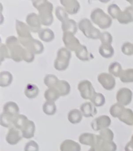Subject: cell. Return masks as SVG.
<instances>
[{
  "instance_id": "8",
  "label": "cell",
  "mask_w": 133,
  "mask_h": 151,
  "mask_svg": "<svg viewBox=\"0 0 133 151\" xmlns=\"http://www.w3.org/2000/svg\"><path fill=\"white\" fill-rule=\"evenodd\" d=\"M62 40L65 47L69 51L75 52L82 45L77 38L75 37V35L72 33H63Z\"/></svg>"
},
{
  "instance_id": "1",
  "label": "cell",
  "mask_w": 133,
  "mask_h": 151,
  "mask_svg": "<svg viewBox=\"0 0 133 151\" xmlns=\"http://www.w3.org/2000/svg\"><path fill=\"white\" fill-rule=\"evenodd\" d=\"M34 7L39 11V17L42 26H49L53 22V5L50 1L46 0L33 1Z\"/></svg>"
},
{
  "instance_id": "41",
  "label": "cell",
  "mask_w": 133,
  "mask_h": 151,
  "mask_svg": "<svg viewBox=\"0 0 133 151\" xmlns=\"http://www.w3.org/2000/svg\"><path fill=\"white\" fill-rule=\"evenodd\" d=\"M14 119L9 116L5 115V113H2L0 116V124L2 127L5 128H11L13 127Z\"/></svg>"
},
{
  "instance_id": "12",
  "label": "cell",
  "mask_w": 133,
  "mask_h": 151,
  "mask_svg": "<svg viewBox=\"0 0 133 151\" xmlns=\"http://www.w3.org/2000/svg\"><path fill=\"white\" fill-rule=\"evenodd\" d=\"M111 124V119L107 115H101L92 122L91 127L94 131H101L104 128H109Z\"/></svg>"
},
{
  "instance_id": "50",
  "label": "cell",
  "mask_w": 133,
  "mask_h": 151,
  "mask_svg": "<svg viewBox=\"0 0 133 151\" xmlns=\"http://www.w3.org/2000/svg\"><path fill=\"white\" fill-rule=\"evenodd\" d=\"M88 151H101L100 149H98V148H96L95 147H91L90 150Z\"/></svg>"
},
{
  "instance_id": "37",
  "label": "cell",
  "mask_w": 133,
  "mask_h": 151,
  "mask_svg": "<svg viewBox=\"0 0 133 151\" xmlns=\"http://www.w3.org/2000/svg\"><path fill=\"white\" fill-rule=\"evenodd\" d=\"M59 78L54 74H47L44 78V82L48 88H55L59 82Z\"/></svg>"
},
{
  "instance_id": "18",
  "label": "cell",
  "mask_w": 133,
  "mask_h": 151,
  "mask_svg": "<svg viewBox=\"0 0 133 151\" xmlns=\"http://www.w3.org/2000/svg\"><path fill=\"white\" fill-rule=\"evenodd\" d=\"M81 111L85 117H92L97 114V109L91 102H87L83 103L80 107Z\"/></svg>"
},
{
  "instance_id": "25",
  "label": "cell",
  "mask_w": 133,
  "mask_h": 151,
  "mask_svg": "<svg viewBox=\"0 0 133 151\" xmlns=\"http://www.w3.org/2000/svg\"><path fill=\"white\" fill-rule=\"evenodd\" d=\"M55 89L59 91L61 96H65L70 93V85L65 80H59L55 87Z\"/></svg>"
},
{
  "instance_id": "16",
  "label": "cell",
  "mask_w": 133,
  "mask_h": 151,
  "mask_svg": "<svg viewBox=\"0 0 133 151\" xmlns=\"http://www.w3.org/2000/svg\"><path fill=\"white\" fill-rule=\"evenodd\" d=\"M16 30L18 38H29L33 37L31 35V31L27 24L24 22L16 20Z\"/></svg>"
},
{
  "instance_id": "32",
  "label": "cell",
  "mask_w": 133,
  "mask_h": 151,
  "mask_svg": "<svg viewBox=\"0 0 133 151\" xmlns=\"http://www.w3.org/2000/svg\"><path fill=\"white\" fill-rule=\"evenodd\" d=\"M123 71L122 65L118 62H113L109 67V73L116 78L121 76Z\"/></svg>"
},
{
  "instance_id": "48",
  "label": "cell",
  "mask_w": 133,
  "mask_h": 151,
  "mask_svg": "<svg viewBox=\"0 0 133 151\" xmlns=\"http://www.w3.org/2000/svg\"><path fill=\"white\" fill-rule=\"evenodd\" d=\"M34 56H35V54L25 49L23 55V61L27 63L33 62L34 59Z\"/></svg>"
},
{
  "instance_id": "47",
  "label": "cell",
  "mask_w": 133,
  "mask_h": 151,
  "mask_svg": "<svg viewBox=\"0 0 133 151\" xmlns=\"http://www.w3.org/2000/svg\"><path fill=\"white\" fill-rule=\"evenodd\" d=\"M122 52L127 55L133 54V45L129 42L124 43L122 46Z\"/></svg>"
},
{
  "instance_id": "10",
  "label": "cell",
  "mask_w": 133,
  "mask_h": 151,
  "mask_svg": "<svg viewBox=\"0 0 133 151\" xmlns=\"http://www.w3.org/2000/svg\"><path fill=\"white\" fill-rule=\"evenodd\" d=\"M95 147L101 151H116L117 145L113 141H107L103 139L99 135H96V139L95 142Z\"/></svg>"
},
{
  "instance_id": "26",
  "label": "cell",
  "mask_w": 133,
  "mask_h": 151,
  "mask_svg": "<svg viewBox=\"0 0 133 151\" xmlns=\"http://www.w3.org/2000/svg\"><path fill=\"white\" fill-rule=\"evenodd\" d=\"M39 37L40 39L45 42H50L53 41L55 39L54 32L49 28L42 29L39 33Z\"/></svg>"
},
{
  "instance_id": "36",
  "label": "cell",
  "mask_w": 133,
  "mask_h": 151,
  "mask_svg": "<svg viewBox=\"0 0 133 151\" xmlns=\"http://www.w3.org/2000/svg\"><path fill=\"white\" fill-rule=\"evenodd\" d=\"M125 109V108H124V106H123L117 102L116 104H114L110 107V113L113 117L119 118L122 114V113L124 111Z\"/></svg>"
},
{
  "instance_id": "40",
  "label": "cell",
  "mask_w": 133,
  "mask_h": 151,
  "mask_svg": "<svg viewBox=\"0 0 133 151\" xmlns=\"http://www.w3.org/2000/svg\"><path fill=\"white\" fill-rule=\"evenodd\" d=\"M107 11L110 17L113 19H118L119 14H121L122 10L116 4L110 5L107 8Z\"/></svg>"
},
{
  "instance_id": "15",
  "label": "cell",
  "mask_w": 133,
  "mask_h": 151,
  "mask_svg": "<svg viewBox=\"0 0 133 151\" xmlns=\"http://www.w3.org/2000/svg\"><path fill=\"white\" fill-rule=\"evenodd\" d=\"M60 2L69 14H75L80 10V4L76 0H61Z\"/></svg>"
},
{
  "instance_id": "43",
  "label": "cell",
  "mask_w": 133,
  "mask_h": 151,
  "mask_svg": "<svg viewBox=\"0 0 133 151\" xmlns=\"http://www.w3.org/2000/svg\"><path fill=\"white\" fill-rule=\"evenodd\" d=\"M99 136L103 139L107 141H113L114 137L113 132L109 128H104L99 131Z\"/></svg>"
},
{
  "instance_id": "45",
  "label": "cell",
  "mask_w": 133,
  "mask_h": 151,
  "mask_svg": "<svg viewBox=\"0 0 133 151\" xmlns=\"http://www.w3.org/2000/svg\"><path fill=\"white\" fill-rule=\"evenodd\" d=\"M11 58L10 52L6 45L1 43L0 46V61L1 63L4 61L5 59Z\"/></svg>"
},
{
  "instance_id": "33",
  "label": "cell",
  "mask_w": 133,
  "mask_h": 151,
  "mask_svg": "<svg viewBox=\"0 0 133 151\" xmlns=\"http://www.w3.org/2000/svg\"><path fill=\"white\" fill-rule=\"evenodd\" d=\"M76 57L79 60L83 61H87L90 60L89 52L86 46L81 45V46L75 52Z\"/></svg>"
},
{
  "instance_id": "29",
  "label": "cell",
  "mask_w": 133,
  "mask_h": 151,
  "mask_svg": "<svg viewBox=\"0 0 133 151\" xmlns=\"http://www.w3.org/2000/svg\"><path fill=\"white\" fill-rule=\"evenodd\" d=\"M118 119L120 121L124 122L126 124L133 125V112L131 109L125 108Z\"/></svg>"
},
{
  "instance_id": "9",
  "label": "cell",
  "mask_w": 133,
  "mask_h": 151,
  "mask_svg": "<svg viewBox=\"0 0 133 151\" xmlns=\"http://www.w3.org/2000/svg\"><path fill=\"white\" fill-rule=\"evenodd\" d=\"M97 80L104 89L111 91L116 86V80L110 73H101L97 76Z\"/></svg>"
},
{
  "instance_id": "34",
  "label": "cell",
  "mask_w": 133,
  "mask_h": 151,
  "mask_svg": "<svg viewBox=\"0 0 133 151\" xmlns=\"http://www.w3.org/2000/svg\"><path fill=\"white\" fill-rule=\"evenodd\" d=\"M43 111L47 115H54L56 112V106L55 102L46 101L43 105Z\"/></svg>"
},
{
  "instance_id": "5",
  "label": "cell",
  "mask_w": 133,
  "mask_h": 151,
  "mask_svg": "<svg viewBox=\"0 0 133 151\" xmlns=\"http://www.w3.org/2000/svg\"><path fill=\"white\" fill-rule=\"evenodd\" d=\"M72 58L71 51L66 48H61L57 52L56 58L54 61V67L56 70L64 71L68 68Z\"/></svg>"
},
{
  "instance_id": "24",
  "label": "cell",
  "mask_w": 133,
  "mask_h": 151,
  "mask_svg": "<svg viewBox=\"0 0 133 151\" xmlns=\"http://www.w3.org/2000/svg\"><path fill=\"white\" fill-rule=\"evenodd\" d=\"M24 94L26 97L29 99H35L39 94V89L36 85L32 83H28L25 87Z\"/></svg>"
},
{
  "instance_id": "6",
  "label": "cell",
  "mask_w": 133,
  "mask_h": 151,
  "mask_svg": "<svg viewBox=\"0 0 133 151\" xmlns=\"http://www.w3.org/2000/svg\"><path fill=\"white\" fill-rule=\"evenodd\" d=\"M22 46L28 51L34 54H40L44 52V46L39 40L34 39L33 37L29 38H18Z\"/></svg>"
},
{
  "instance_id": "21",
  "label": "cell",
  "mask_w": 133,
  "mask_h": 151,
  "mask_svg": "<svg viewBox=\"0 0 133 151\" xmlns=\"http://www.w3.org/2000/svg\"><path fill=\"white\" fill-rule=\"evenodd\" d=\"M61 29L63 33L68 32L75 35L77 31L78 26L77 22L74 20L68 19V20L65 21L64 22L62 23Z\"/></svg>"
},
{
  "instance_id": "27",
  "label": "cell",
  "mask_w": 133,
  "mask_h": 151,
  "mask_svg": "<svg viewBox=\"0 0 133 151\" xmlns=\"http://www.w3.org/2000/svg\"><path fill=\"white\" fill-rule=\"evenodd\" d=\"M13 80V76L9 71H2L0 72V86L6 87L10 86Z\"/></svg>"
},
{
  "instance_id": "14",
  "label": "cell",
  "mask_w": 133,
  "mask_h": 151,
  "mask_svg": "<svg viewBox=\"0 0 133 151\" xmlns=\"http://www.w3.org/2000/svg\"><path fill=\"white\" fill-rule=\"evenodd\" d=\"M22 137H23V136H22L21 131L13 126L9 129L7 136H6V141L9 145H14L20 142Z\"/></svg>"
},
{
  "instance_id": "22",
  "label": "cell",
  "mask_w": 133,
  "mask_h": 151,
  "mask_svg": "<svg viewBox=\"0 0 133 151\" xmlns=\"http://www.w3.org/2000/svg\"><path fill=\"white\" fill-rule=\"evenodd\" d=\"M96 139V135L90 133H83L80 135L79 138L80 143L90 147H93L94 145Z\"/></svg>"
},
{
  "instance_id": "28",
  "label": "cell",
  "mask_w": 133,
  "mask_h": 151,
  "mask_svg": "<svg viewBox=\"0 0 133 151\" xmlns=\"http://www.w3.org/2000/svg\"><path fill=\"white\" fill-rule=\"evenodd\" d=\"M99 52L100 55L104 58H111L114 54V49L112 45H102L99 48Z\"/></svg>"
},
{
  "instance_id": "7",
  "label": "cell",
  "mask_w": 133,
  "mask_h": 151,
  "mask_svg": "<svg viewBox=\"0 0 133 151\" xmlns=\"http://www.w3.org/2000/svg\"><path fill=\"white\" fill-rule=\"evenodd\" d=\"M77 88L81 97L85 100H91L96 93L92 84L87 80L81 81L78 84Z\"/></svg>"
},
{
  "instance_id": "31",
  "label": "cell",
  "mask_w": 133,
  "mask_h": 151,
  "mask_svg": "<svg viewBox=\"0 0 133 151\" xmlns=\"http://www.w3.org/2000/svg\"><path fill=\"white\" fill-rule=\"evenodd\" d=\"M117 20L122 24H127L133 21V17L128 7H127L124 11H122Z\"/></svg>"
},
{
  "instance_id": "17",
  "label": "cell",
  "mask_w": 133,
  "mask_h": 151,
  "mask_svg": "<svg viewBox=\"0 0 133 151\" xmlns=\"http://www.w3.org/2000/svg\"><path fill=\"white\" fill-rule=\"evenodd\" d=\"M19 112H20V108L17 104L14 102L5 103L3 108V113L14 119L19 115Z\"/></svg>"
},
{
  "instance_id": "13",
  "label": "cell",
  "mask_w": 133,
  "mask_h": 151,
  "mask_svg": "<svg viewBox=\"0 0 133 151\" xmlns=\"http://www.w3.org/2000/svg\"><path fill=\"white\" fill-rule=\"evenodd\" d=\"M26 24L29 27L31 32L33 33H39L42 29H41L42 24H41L39 15L34 12H31L27 16Z\"/></svg>"
},
{
  "instance_id": "11",
  "label": "cell",
  "mask_w": 133,
  "mask_h": 151,
  "mask_svg": "<svg viewBox=\"0 0 133 151\" xmlns=\"http://www.w3.org/2000/svg\"><path fill=\"white\" fill-rule=\"evenodd\" d=\"M132 93V91L128 88H121L116 94L117 102L123 106H127L131 102Z\"/></svg>"
},
{
  "instance_id": "39",
  "label": "cell",
  "mask_w": 133,
  "mask_h": 151,
  "mask_svg": "<svg viewBox=\"0 0 133 151\" xmlns=\"http://www.w3.org/2000/svg\"><path fill=\"white\" fill-rule=\"evenodd\" d=\"M55 16L61 23L64 22L65 21L68 20V13L64 9V8L61 6H58L55 9Z\"/></svg>"
},
{
  "instance_id": "4",
  "label": "cell",
  "mask_w": 133,
  "mask_h": 151,
  "mask_svg": "<svg viewBox=\"0 0 133 151\" xmlns=\"http://www.w3.org/2000/svg\"><path fill=\"white\" fill-rule=\"evenodd\" d=\"M78 28L88 39H99L101 34V31L93 26L89 19L83 18L79 21Z\"/></svg>"
},
{
  "instance_id": "19",
  "label": "cell",
  "mask_w": 133,
  "mask_h": 151,
  "mask_svg": "<svg viewBox=\"0 0 133 151\" xmlns=\"http://www.w3.org/2000/svg\"><path fill=\"white\" fill-rule=\"evenodd\" d=\"M81 145L72 139H66L60 145L61 151H81Z\"/></svg>"
},
{
  "instance_id": "3",
  "label": "cell",
  "mask_w": 133,
  "mask_h": 151,
  "mask_svg": "<svg viewBox=\"0 0 133 151\" xmlns=\"http://www.w3.org/2000/svg\"><path fill=\"white\" fill-rule=\"evenodd\" d=\"M90 18L94 24L102 29H108L112 24V18L100 8H96L92 11Z\"/></svg>"
},
{
  "instance_id": "49",
  "label": "cell",
  "mask_w": 133,
  "mask_h": 151,
  "mask_svg": "<svg viewBox=\"0 0 133 151\" xmlns=\"http://www.w3.org/2000/svg\"><path fill=\"white\" fill-rule=\"evenodd\" d=\"M125 151H133V141H131L126 145L125 147Z\"/></svg>"
},
{
  "instance_id": "2",
  "label": "cell",
  "mask_w": 133,
  "mask_h": 151,
  "mask_svg": "<svg viewBox=\"0 0 133 151\" xmlns=\"http://www.w3.org/2000/svg\"><path fill=\"white\" fill-rule=\"evenodd\" d=\"M5 45L9 50L11 59L15 62L23 61V55L25 48L20 42L18 38L15 36H9L7 38Z\"/></svg>"
},
{
  "instance_id": "35",
  "label": "cell",
  "mask_w": 133,
  "mask_h": 151,
  "mask_svg": "<svg viewBox=\"0 0 133 151\" xmlns=\"http://www.w3.org/2000/svg\"><path fill=\"white\" fill-rule=\"evenodd\" d=\"M28 121H29V119H28L26 116L22 114H19L14 119L13 126L17 129H18V130L21 131L22 129L24 128L25 124H27Z\"/></svg>"
},
{
  "instance_id": "38",
  "label": "cell",
  "mask_w": 133,
  "mask_h": 151,
  "mask_svg": "<svg viewBox=\"0 0 133 151\" xmlns=\"http://www.w3.org/2000/svg\"><path fill=\"white\" fill-rule=\"evenodd\" d=\"M90 101L96 107H101L105 104V97L102 93H96Z\"/></svg>"
},
{
  "instance_id": "23",
  "label": "cell",
  "mask_w": 133,
  "mask_h": 151,
  "mask_svg": "<svg viewBox=\"0 0 133 151\" xmlns=\"http://www.w3.org/2000/svg\"><path fill=\"white\" fill-rule=\"evenodd\" d=\"M83 113L81 111V110L77 109H72L69 111L68 115V119L69 122L72 124H78L83 119Z\"/></svg>"
},
{
  "instance_id": "30",
  "label": "cell",
  "mask_w": 133,
  "mask_h": 151,
  "mask_svg": "<svg viewBox=\"0 0 133 151\" xmlns=\"http://www.w3.org/2000/svg\"><path fill=\"white\" fill-rule=\"evenodd\" d=\"M61 95L59 93V91L55 88H48L44 93V98L46 100V101L50 102H56Z\"/></svg>"
},
{
  "instance_id": "42",
  "label": "cell",
  "mask_w": 133,
  "mask_h": 151,
  "mask_svg": "<svg viewBox=\"0 0 133 151\" xmlns=\"http://www.w3.org/2000/svg\"><path fill=\"white\" fill-rule=\"evenodd\" d=\"M119 78L123 83L133 82V69L123 70Z\"/></svg>"
},
{
  "instance_id": "44",
  "label": "cell",
  "mask_w": 133,
  "mask_h": 151,
  "mask_svg": "<svg viewBox=\"0 0 133 151\" xmlns=\"http://www.w3.org/2000/svg\"><path fill=\"white\" fill-rule=\"evenodd\" d=\"M99 40L102 45H112L113 38L112 35L108 31H104V32L101 33Z\"/></svg>"
},
{
  "instance_id": "20",
  "label": "cell",
  "mask_w": 133,
  "mask_h": 151,
  "mask_svg": "<svg viewBox=\"0 0 133 151\" xmlns=\"http://www.w3.org/2000/svg\"><path fill=\"white\" fill-rule=\"evenodd\" d=\"M35 124L32 121H28L24 128L22 129L21 133L24 138L25 139H31L34 137L35 132Z\"/></svg>"
},
{
  "instance_id": "46",
  "label": "cell",
  "mask_w": 133,
  "mask_h": 151,
  "mask_svg": "<svg viewBox=\"0 0 133 151\" xmlns=\"http://www.w3.org/2000/svg\"><path fill=\"white\" fill-rule=\"evenodd\" d=\"M24 151H39V146L36 141H29L25 144Z\"/></svg>"
}]
</instances>
